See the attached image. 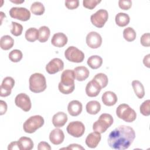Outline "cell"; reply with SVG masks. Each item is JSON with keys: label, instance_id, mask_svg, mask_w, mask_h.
I'll use <instances>...</instances> for the list:
<instances>
[{"label": "cell", "instance_id": "obj_1", "mask_svg": "<svg viewBox=\"0 0 150 150\" xmlns=\"http://www.w3.org/2000/svg\"><path fill=\"white\" fill-rule=\"evenodd\" d=\"M135 138L134 129L127 125H120L109 134L107 142L114 149L124 150L129 148Z\"/></svg>", "mask_w": 150, "mask_h": 150}, {"label": "cell", "instance_id": "obj_2", "mask_svg": "<svg viewBox=\"0 0 150 150\" xmlns=\"http://www.w3.org/2000/svg\"><path fill=\"white\" fill-rule=\"evenodd\" d=\"M75 76L74 70L67 69L64 70L61 74V80L59 83V90L64 94L72 93L75 88Z\"/></svg>", "mask_w": 150, "mask_h": 150}, {"label": "cell", "instance_id": "obj_3", "mask_svg": "<svg viewBox=\"0 0 150 150\" xmlns=\"http://www.w3.org/2000/svg\"><path fill=\"white\" fill-rule=\"evenodd\" d=\"M29 89L33 93H41L46 88V78L41 73H35L32 74L29 77Z\"/></svg>", "mask_w": 150, "mask_h": 150}, {"label": "cell", "instance_id": "obj_4", "mask_svg": "<svg viewBox=\"0 0 150 150\" xmlns=\"http://www.w3.org/2000/svg\"><path fill=\"white\" fill-rule=\"evenodd\" d=\"M113 118L111 115L107 113H103L100 115L98 120L94 122L93 129L94 131L99 133H103L112 124Z\"/></svg>", "mask_w": 150, "mask_h": 150}, {"label": "cell", "instance_id": "obj_5", "mask_svg": "<svg viewBox=\"0 0 150 150\" xmlns=\"http://www.w3.org/2000/svg\"><path fill=\"white\" fill-rule=\"evenodd\" d=\"M116 114L119 118L127 122H132L137 118L135 110L126 104H121L118 106L116 109Z\"/></svg>", "mask_w": 150, "mask_h": 150}, {"label": "cell", "instance_id": "obj_6", "mask_svg": "<svg viewBox=\"0 0 150 150\" xmlns=\"http://www.w3.org/2000/svg\"><path fill=\"white\" fill-rule=\"evenodd\" d=\"M44 122V119L41 115H36L31 116L23 123V128L25 132L32 134L42 127Z\"/></svg>", "mask_w": 150, "mask_h": 150}, {"label": "cell", "instance_id": "obj_7", "mask_svg": "<svg viewBox=\"0 0 150 150\" xmlns=\"http://www.w3.org/2000/svg\"><path fill=\"white\" fill-rule=\"evenodd\" d=\"M66 59L73 63H81L84 59V53L74 46L69 47L64 52Z\"/></svg>", "mask_w": 150, "mask_h": 150}, {"label": "cell", "instance_id": "obj_8", "mask_svg": "<svg viewBox=\"0 0 150 150\" xmlns=\"http://www.w3.org/2000/svg\"><path fill=\"white\" fill-rule=\"evenodd\" d=\"M108 18V13L107 10L101 9L91 15L90 20L93 25L101 28L104 26Z\"/></svg>", "mask_w": 150, "mask_h": 150}, {"label": "cell", "instance_id": "obj_9", "mask_svg": "<svg viewBox=\"0 0 150 150\" xmlns=\"http://www.w3.org/2000/svg\"><path fill=\"white\" fill-rule=\"evenodd\" d=\"M11 17L21 21H27L30 18V11L23 7H13L9 10Z\"/></svg>", "mask_w": 150, "mask_h": 150}, {"label": "cell", "instance_id": "obj_10", "mask_svg": "<svg viewBox=\"0 0 150 150\" xmlns=\"http://www.w3.org/2000/svg\"><path fill=\"white\" fill-rule=\"evenodd\" d=\"M66 129L68 134L76 138H79L84 134L85 127L83 123L80 121H72L68 124Z\"/></svg>", "mask_w": 150, "mask_h": 150}, {"label": "cell", "instance_id": "obj_11", "mask_svg": "<svg viewBox=\"0 0 150 150\" xmlns=\"http://www.w3.org/2000/svg\"><path fill=\"white\" fill-rule=\"evenodd\" d=\"M15 103L16 106L25 112L29 111L32 107L30 99L25 93H20L18 94L15 97Z\"/></svg>", "mask_w": 150, "mask_h": 150}, {"label": "cell", "instance_id": "obj_12", "mask_svg": "<svg viewBox=\"0 0 150 150\" xmlns=\"http://www.w3.org/2000/svg\"><path fill=\"white\" fill-rule=\"evenodd\" d=\"M86 41L89 47L97 49L100 47L102 44V38L98 33L92 31L87 34Z\"/></svg>", "mask_w": 150, "mask_h": 150}, {"label": "cell", "instance_id": "obj_13", "mask_svg": "<svg viewBox=\"0 0 150 150\" xmlns=\"http://www.w3.org/2000/svg\"><path fill=\"white\" fill-rule=\"evenodd\" d=\"M64 68V63L59 58L52 59L46 66V70L50 74H55Z\"/></svg>", "mask_w": 150, "mask_h": 150}, {"label": "cell", "instance_id": "obj_14", "mask_svg": "<svg viewBox=\"0 0 150 150\" xmlns=\"http://www.w3.org/2000/svg\"><path fill=\"white\" fill-rule=\"evenodd\" d=\"M15 85V80L11 77H6L4 79L1 85V97H7L11 93L12 88Z\"/></svg>", "mask_w": 150, "mask_h": 150}, {"label": "cell", "instance_id": "obj_15", "mask_svg": "<svg viewBox=\"0 0 150 150\" xmlns=\"http://www.w3.org/2000/svg\"><path fill=\"white\" fill-rule=\"evenodd\" d=\"M101 90V86L96 81L93 79L90 81L86 87V94L90 97L97 96L100 93Z\"/></svg>", "mask_w": 150, "mask_h": 150}, {"label": "cell", "instance_id": "obj_16", "mask_svg": "<svg viewBox=\"0 0 150 150\" xmlns=\"http://www.w3.org/2000/svg\"><path fill=\"white\" fill-rule=\"evenodd\" d=\"M64 139V134L63 131L59 128L53 129L49 134L50 141L54 145L62 144Z\"/></svg>", "mask_w": 150, "mask_h": 150}, {"label": "cell", "instance_id": "obj_17", "mask_svg": "<svg viewBox=\"0 0 150 150\" xmlns=\"http://www.w3.org/2000/svg\"><path fill=\"white\" fill-rule=\"evenodd\" d=\"M100 133L94 131L89 134L86 138V144L90 148H95L101 141Z\"/></svg>", "mask_w": 150, "mask_h": 150}, {"label": "cell", "instance_id": "obj_18", "mask_svg": "<svg viewBox=\"0 0 150 150\" xmlns=\"http://www.w3.org/2000/svg\"><path fill=\"white\" fill-rule=\"evenodd\" d=\"M52 44L57 47H62L67 43V38L65 34L62 32H58L53 35L52 40Z\"/></svg>", "mask_w": 150, "mask_h": 150}, {"label": "cell", "instance_id": "obj_19", "mask_svg": "<svg viewBox=\"0 0 150 150\" xmlns=\"http://www.w3.org/2000/svg\"><path fill=\"white\" fill-rule=\"evenodd\" d=\"M82 104L78 100H72L67 106V111L71 116L76 117L79 115L82 111Z\"/></svg>", "mask_w": 150, "mask_h": 150}, {"label": "cell", "instance_id": "obj_20", "mask_svg": "<svg viewBox=\"0 0 150 150\" xmlns=\"http://www.w3.org/2000/svg\"><path fill=\"white\" fill-rule=\"evenodd\" d=\"M67 115L63 112H58L52 118V123L56 128L63 127L67 121Z\"/></svg>", "mask_w": 150, "mask_h": 150}, {"label": "cell", "instance_id": "obj_21", "mask_svg": "<svg viewBox=\"0 0 150 150\" xmlns=\"http://www.w3.org/2000/svg\"><path fill=\"white\" fill-rule=\"evenodd\" d=\"M101 100L104 105L107 106H112L116 104L118 98L117 95L114 92L107 91L104 93Z\"/></svg>", "mask_w": 150, "mask_h": 150}, {"label": "cell", "instance_id": "obj_22", "mask_svg": "<svg viewBox=\"0 0 150 150\" xmlns=\"http://www.w3.org/2000/svg\"><path fill=\"white\" fill-rule=\"evenodd\" d=\"M75 79L79 81L85 80L89 76L90 71L85 66H78L74 69Z\"/></svg>", "mask_w": 150, "mask_h": 150}, {"label": "cell", "instance_id": "obj_23", "mask_svg": "<svg viewBox=\"0 0 150 150\" xmlns=\"http://www.w3.org/2000/svg\"><path fill=\"white\" fill-rule=\"evenodd\" d=\"M87 112L91 115L97 114L101 110L100 103L95 100L90 101L88 102L86 106Z\"/></svg>", "mask_w": 150, "mask_h": 150}, {"label": "cell", "instance_id": "obj_24", "mask_svg": "<svg viewBox=\"0 0 150 150\" xmlns=\"http://www.w3.org/2000/svg\"><path fill=\"white\" fill-rule=\"evenodd\" d=\"M14 45L13 39L9 35H4L1 38L0 46L3 50H7L13 47Z\"/></svg>", "mask_w": 150, "mask_h": 150}, {"label": "cell", "instance_id": "obj_25", "mask_svg": "<svg viewBox=\"0 0 150 150\" xmlns=\"http://www.w3.org/2000/svg\"><path fill=\"white\" fill-rule=\"evenodd\" d=\"M18 142L21 150H30L33 148V142L29 137H22Z\"/></svg>", "mask_w": 150, "mask_h": 150}, {"label": "cell", "instance_id": "obj_26", "mask_svg": "<svg viewBox=\"0 0 150 150\" xmlns=\"http://www.w3.org/2000/svg\"><path fill=\"white\" fill-rule=\"evenodd\" d=\"M115 21L116 24L118 26L120 27H124L127 26L129 23L130 21V18L128 14L125 13L120 12L116 15Z\"/></svg>", "mask_w": 150, "mask_h": 150}, {"label": "cell", "instance_id": "obj_27", "mask_svg": "<svg viewBox=\"0 0 150 150\" xmlns=\"http://www.w3.org/2000/svg\"><path fill=\"white\" fill-rule=\"evenodd\" d=\"M87 64L93 69H97L101 67L103 63L102 58L98 55H93L88 57L87 61Z\"/></svg>", "mask_w": 150, "mask_h": 150}, {"label": "cell", "instance_id": "obj_28", "mask_svg": "<svg viewBox=\"0 0 150 150\" xmlns=\"http://www.w3.org/2000/svg\"><path fill=\"white\" fill-rule=\"evenodd\" d=\"M132 86L136 96L139 98H142L145 95L144 87L142 84L138 80H134L132 81Z\"/></svg>", "mask_w": 150, "mask_h": 150}, {"label": "cell", "instance_id": "obj_29", "mask_svg": "<svg viewBox=\"0 0 150 150\" xmlns=\"http://www.w3.org/2000/svg\"><path fill=\"white\" fill-rule=\"evenodd\" d=\"M25 37L28 42H34L39 38V30L35 28H30L26 30Z\"/></svg>", "mask_w": 150, "mask_h": 150}, {"label": "cell", "instance_id": "obj_30", "mask_svg": "<svg viewBox=\"0 0 150 150\" xmlns=\"http://www.w3.org/2000/svg\"><path fill=\"white\" fill-rule=\"evenodd\" d=\"M50 35V30L47 26H43L40 27L39 29V38L38 40L41 43L46 42Z\"/></svg>", "mask_w": 150, "mask_h": 150}, {"label": "cell", "instance_id": "obj_31", "mask_svg": "<svg viewBox=\"0 0 150 150\" xmlns=\"http://www.w3.org/2000/svg\"><path fill=\"white\" fill-rule=\"evenodd\" d=\"M45 11L44 5L40 2H35L31 5L30 11L35 15H42L45 12Z\"/></svg>", "mask_w": 150, "mask_h": 150}, {"label": "cell", "instance_id": "obj_32", "mask_svg": "<svg viewBox=\"0 0 150 150\" xmlns=\"http://www.w3.org/2000/svg\"><path fill=\"white\" fill-rule=\"evenodd\" d=\"M136 32L131 27H127L123 31L124 38L128 42H132L136 38Z\"/></svg>", "mask_w": 150, "mask_h": 150}, {"label": "cell", "instance_id": "obj_33", "mask_svg": "<svg viewBox=\"0 0 150 150\" xmlns=\"http://www.w3.org/2000/svg\"><path fill=\"white\" fill-rule=\"evenodd\" d=\"M93 79L96 81L99 84L101 88L105 87L108 84V77L107 76L106 74L104 73H100L96 74V76L94 77Z\"/></svg>", "mask_w": 150, "mask_h": 150}, {"label": "cell", "instance_id": "obj_34", "mask_svg": "<svg viewBox=\"0 0 150 150\" xmlns=\"http://www.w3.org/2000/svg\"><path fill=\"white\" fill-rule=\"evenodd\" d=\"M23 57V54L20 50L14 49L9 53V59L12 62H18L21 60Z\"/></svg>", "mask_w": 150, "mask_h": 150}, {"label": "cell", "instance_id": "obj_35", "mask_svg": "<svg viewBox=\"0 0 150 150\" xmlns=\"http://www.w3.org/2000/svg\"><path fill=\"white\" fill-rule=\"evenodd\" d=\"M23 30V26L20 23H18L15 22H12V28L11 29V33L15 36H20Z\"/></svg>", "mask_w": 150, "mask_h": 150}, {"label": "cell", "instance_id": "obj_36", "mask_svg": "<svg viewBox=\"0 0 150 150\" xmlns=\"http://www.w3.org/2000/svg\"><path fill=\"white\" fill-rule=\"evenodd\" d=\"M141 113L145 116L150 115V100H147L144 101L139 107Z\"/></svg>", "mask_w": 150, "mask_h": 150}, {"label": "cell", "instance_id": "obj_37", "mask_svg": "<svg viewBox=\"0 0 150 150\" xmlns=\"http://www.w3.org/2000/svg\"><path fill=\"white\" fill-rule=\"evenodd\" d=\"M101 1L98 0H84L83 1V5L86 8L93 9Z\"/></svg>", "mask_w": 150, "mask_h": 150}, {"label": "cell", "instance_id": "obj_38", "mask_svg": "<svg viewBox=\"0 0 150 150\" xmlns=\"http://www.w3.org/2000/svg\"><path fill=\"white\" fill-rule=\"evenodd\" d=\"M118 6L123 10H128L132 6V1L130 0H120Z\"/></svg>", "mask_w": 150, "mask_h": 150}, {"label": "cell", "instance_id": "obj_39", "mask_svg": "<svg viewBox=\"0 0 150 150\" xmlns=\"http://www.w3.org/2000/svg\"><path fill=\"white\" fill-rule=\"evenodd\" d=\"M141 43L143 46L149 47L150 46V35L149 33H144L141 37Z\"/></svg>", "mask_w": 150, "mask_h": 150}, {"label": "cell", "instance_id": "obj_40", "mask_svg": "<svg viewBox=\"0 0 150 150\" xmlns=\"http://www.w3.org/2000/svg\"><path fill=\"white\" fill-rule=\"evenodd\" d=\"M79 5V1L78 0H67L65 1V6L69 9H74Z\"/></svg>", "mask_w": 150, "mask_h": 150}, {"label": "cell", "instance_id": "obj_41", "mask_svg": "<svg viewBox=\"0 0 150 150\" xmlns=\"http://www.w3.org/2000/svg\"><path fill=\"white\" fill-rule=\"evenodd\" d=\"M38 149L39 150H50L51 147L50 145L45 141H42L40 142L38 145Z\"/></svg>", "mask_w": 150, "mask_h": 150}, {"label": "cell", "instance_id": "obj_42", "mask_svg": "<svg viewBox=\"0 0 150 150\" xmlns=\"http://www.w3.org/2000/svg\"><path fill=\"white\" fill-rule=\"evenodd\" d=\"M0 115H2L4 114H5V112L7 111V104L6 103L5 101H3V100H1L0 101Z\"/></svg>", "mask_w": 150, "mask_h": 150}, {"label": "cell", "instance_id": "obj_43", "mask_svg": "<svg viewBox=\"0 0 150 150\" xmlns=\"http://www.w3.org/2000/svg\"><path fill=\"white\" fill-rule=\"evenodd\" d=\"M62 149H84V148L81 146L80 145L76 144H73L69 145L67 148H63Z\"/></svg>", "mask_w": 150, "mask_h": 150}, {"label": "cell", "instance_id": "obj_44", "mask_svg": "<svg viewBox=\"0 0 150 150\" xmlns=\"http://www.w3.org/2000/svg\"><path fill=\"white\" fill-rule=\"evenodd\" d=\"M8 149H20L19 143L18 141H13L11 142L8 146Z\"/></svg>", "mask_w": 150, "mask_h": 150}, {"label": "cell", "instance_id": "obj_45", "mask_svg": "<svg viewBox=\"0 0 150 150\" xmlns=\"http://www.w3.org/2000/svg\"><path fill=\"white\" fill-rule=\"evenodd\" d=\"M149 60H150V54H148L146 56H145L143 59L144 64L148 68H149V67H150L149 66Z\"/></svg>", "mask_w": 150, "mask_h": 150}, {"label": "cell", "instance_id": "obj_46", "mask_svg": "<svg viewBox=\"0 0 150 150\" xmlns=\"http://www.w3.org/2000/svg\"><path fill=\"white\" fill-rule=\"evenodd\" d=\"M11 2H13V3H15V4H21V3L24 2V1H11Z\"/></svg>", "mask_w": 150, "mask_h": 150}]
</instances>
